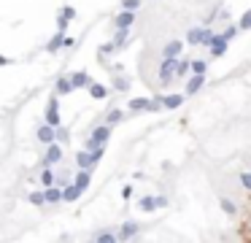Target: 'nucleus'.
Returning a JSON list of instances; mask_svg holds the SVG:
<instances>
[{
	"instance_id": "f257e3e1",
	"label": "nucleus",
	"mask_w": 251,
	"mask_h": 243,
	"mask_svg": "<svg viewBox=\"0 0 251 243\" xmlns=\"http://www.w3.org/2000/svg\"><path fill=\"white\" fill-rule=\"evenodd\" d=\"M111 138V124H95L92 127V133H89V138H87V143H84V149H100V146H105V141Z\"/></svg>"
},
{
	"instance_id": "f03ea898",
	"label": "nucleus",
	"mask_w": 251,
	"mask_h": 243,
	"mask_svg": "<svg viewBox=\"0 0 251 243\" xmlns=\"http://www.w3.org/2000/svg\"><path fill=\"white\" fill-rule=\"evenodd\" d=\"M211 38H213V30H211V27H192V30H187V43H189V46H208Z\"/></svg>"
},
{
	"instance_id": "7ed1b4c3",
	"label": "nucleus",
	"mask_w": 251,
	"mask_h": 243,
	"mask_svg": "<svg viewBox=\"0 0 251 243\" xmlns=\"http://www.w3.org/2000/svg\"><path fill=\"white\" fill-rule=\"evenodd\" d=\"M175 65H178V60H170V57H162V62H159L157 68V79L162 87H168L170 81L175 79Z\"/></svg>"
},
{
	"instance_id": "20e7f679",
	"label": "nucleus",
	"mask_w": 251,
	"mask_h": 243,
	"mask_svg": "<svg viewBox=\"0 0 251 243\" xmlns=\"http://www.w3.org/2000/svg\"><path fill=\"white\" fill-rule=\"evenodd\" d=\"M43 122L52 124V127H59L62 119H59V95H52L46 103V111H43Z\"/></svg>"
},
{
	"instance_id": "39448f33",
	"label": "nucleus",
	"mask_w": 251,
	"mask_h": 243,
	"mask_svg": "<svg viewBox=\"0 0 251 243\" xmlns=\"http://www.w3.org/2000/svg\"><path fill=\"white\" fill-rule=\"evenodd\" d=\"M62 162V146H59V141H54V143L46 146V154H43L41 160V168H54V165H59Z\"/></svg>"
},
{
	"instance_id": "423d86ee",
	"label": "nucleus",
	"mask_w": 251,
	"mask_h": 243,
	"mask_svg": "<svg viewBox=\"0 0 251 243\" xmlns=\"http://www.w3.org/2000/svg\"><path fill=\"white\" fill-rule=\"evenodd\" d=\"M227 46H230V40L224 38L222 33H213V38L208 40V52H211V57H224Z\"/></svg>"
},
{
	"instance_id": "0eeeda50",
	"label": "nucleus",
	"mask_w": 251,
	"mask_h": 243,
	"mask_svg": "<svg viewBox=\"0 0 251 243\" xmlns=\"http://www.w3.org/2000/svg\"><path fill=\"white\" fill-rule=\"evenodd\" d=\"M203 87H205V73H189L187 76V87H184V95L192 98V95H197Z\"/></svg>"
},
{
	"instance_id": "6e6552de",
	"label": "nucleus",
	"mask_w": 251,
	"mask_h": 243,
	"mask_svg": "<svg viewBox=\"0 0 251 243\" xmlns=\"http://www.w3.org/2000/svg\"><path fill=\"white\" fill-rule=\"evenodd\" d=\"M35 141H38V143H43V146L54 143V141H57V127H52V124H46V122H43L41 127L35 130Z\"/></svg>"
},
{
	"instance_id": "1a4fd4ad",
	"label": "nucleus",
	"mask_w": 251,
	"mask_h": 243,
	"mask_svg": "<svg viewBox=\"0 0 251 243\" xmlns=\"http://www.w3.org/2000/svg\"><path fill=\"white\" fill-rule=\"evenodd\" d=\"M184 100H187L184 92H168V95H162V108L165 111H178L184 105Z\"/></svg>"
},
{
	"instance_id": "9d476101",
	"label": "nucleus",
	"mask_w": 251,
	"mask_h": 243,
	"mask_svg": "<svg viewBox=\"0 0 251 243\" xmlns=\"http://www.w3.org/2000/svg\"><path fill=\"white\" fill-rule=\"evenodd\" d=\"M138 232H140V224H138V222H124V224L119 227L116 238H119V241H133Z\"/></svg>"
},
{
	"instance_id": "9b49d317",
	"label": "nucleus",
	"mask_w": 251,
	"mask_h": 243,
	"mask_svg": "<svg viewBox=\"0 0 251 243\" xmlns=\"http://www.w3.org/2000/svg\"><path fill=\"white\" fill-rule=\"evenodd\" d=\"M68 76H70V81H73V89H89V84H92L87 70H73V73H68Z\"/></svg>"
},
{
	"instance_id": "f8f14e48",
	"label": "nucleus",
	"mask_w": 251,
	"mask_h": 243,
	"mask_svg": "<svg viewBox=\"0 0 251 243\" xmlns=\"http://www.w3.org/2000/svg\"><path fill=\"white\" fill-rule=\"evenodd\" d=\"M76 168H81V170H92L95 168V160H92V151L89 149L76 151Z\"/></svg>"
},
{
	"instance_id": "ddd939ff",
	"label": "nucleus",
	"mask_w": 251,
	"mask_h": 243,
	"mask_svg": "<svg viewBox=\"0 0 251 243\" xmlns=\"http://www.w3.org/2000/svg\"><path fill=\"white\" fill-rule=\"evenodd\" d=\"M73 92V81H70V76H59L57 81H54V95H59V98H65V95Z\"/></svg>"
},
{
	"instance_id": "4468645a",
	"label": "nucleus",
	"mask_w": 251,
	"mask_h": 243,
	"mask_svg": "<svg viewBox=\"0 0 251 243\" xmlns=\"http://www.w3.org/2000/svg\"><path fill=\"white\" fill-rule=\"evenodd\" d=\"M59 49H65V33H62V30H57V33L49 38V43H46V52L49 54H57Z\"/></svg>"
},
{
	"instance_id": "2eb2a0df",
	"label": "nucleus",
	"mask_w": 251,
	"mask_h": 243,
	"mask_svg": "<svg viewBox=\"0 0 251 243\" xmlns=\"http://www.w3.org/2000/svg\"><path fill=\"white\" fill-rule=\"evenodd\" d=\"M87 92H89V98H92V100H105L108 95H111V89L105 87V84H97V81H92Z\"/></svg>"
},
{
	"instance_id": "dca6fc26",
	"label": "nucleus",
	"mask_w": 251,
	"mask_h": 243,
	"mask_svg": "<svg viewBox=\"0 0 251 243\" xmlns=\"http://www.w3.org/2000/svg\"><path fill=\"white\" fill-rule=\"evenodd\" d=\"M73 184H76L81 192H87L89 184H92V170H81V168H78V173L73 176Z\"/></svg>"
},
{
	"instance_id": "f3484780",
	"label": "nucleus",
	"mask_w": 251,
	"mask_h": 243,
	"mask_svg": "<svg viewBox=\"0 0 251 243\" xmlns=\"http://www.w3.org/2000/svg\"><path fill=\"white\" fill-rule=\"evenodd\" d=\"M181 49H184V43H181V40H168V43L162 46V57L178 60V54H181Z\"/></svg>"
},
{
	"instance_id": "a211bd4d",
	"label": "nucleus",
	"mask_w": 251,
	"mask_h": 243,
	"mask_svg": "<svg viewBox=\"0 0 251 243\" xmlns=\"http://www.w3.org/2000/svg\"><path fill=\"white\" fill-rule=\"evenodd\" d=\"M81 195H84V192L78 189V186L73 184V181H70L68 186H62V202H76V200H78V197H81Z\"/></svg>"
},
{
	"instance_id": "6ab92c4d",
	"label": "nucleus",
	"mask_w": 251,
	"mask_h": 243,
	"mask_svg": "<svg viewBox=\"0 0 251 243\" xmlns=\"http://www.w3.org/2000/svg\"><path fill=\"white\" fill-rule=\"evenodd\" d=\"M133 22H135V11H124V8L116 14V19H114L116 27H133Z\"/></svg>"
},
{
	"instance_id": "aec40b11",
	"label": "nucleus",
	"mask_w": 251,
	"mask_h": 243,
	"mask_svg": "<svg viewBox=\"0 0 251 243\" xmlns=\"http://www.w3.org/2000/svg\"><path fill=\"white\" fill-rule=\"evenodd\" d=\"M43 195H46V202H62V186L52 184L43 189Z\"/></svg>"
},
{
	"instance_id": "412c9836",
	"label": "nucleus",
	"mask_w": 251,
	"mask_h": 243,
	"mask_svg": "<svg viewBox=\"0 0 251 243\" xmlns=\"http://www.w3.org/2000/svg\"><path fill=\"white\" fill-rule=\"evenodd\" d=\"M127 38H130V27H116V33H114V46L122 52V46L127 43Z\"/></svg>"
},
{
	"instance_id": "4be33fe9",
	"label": "nucleus",
	"mask_w": 251,
	"mask_h": 243,
	"mask_svg": "<svg viewBox=\"0 0 251 243\" xmlns=\"http://www.w3.org/2000/svg\"><path fill=\"white\" fill-rule=\"evenodd\" d=\"M219 208H222L227 216H238V205H235L232 197H222V200H219Z\"/></svg>"
},
{
	"instance_id": "5701e85b",
	"label": "nucleus",
	"mask_w": 251,
	"mask_h": 243,
	"mask_svg": "<svg viewBox=\"0 0 251 243\" xmlns=\"http://www.w3.org/2000/svg\"><path fill=\"white\" fill-rule=\"evenodd\" d=\"M189 73H192V60H178V65H175V79H187Z\"/></svg>"
},
{
	"instance_id": "b1692460",
	"label": "nucleus",
	"mask_w": 251,
	"mask_h": 243,
	"mask_svg": "<svg viewBox=\"0 0 251 243\" xmlns=\"http://www.w3.org/2000/svg\"><path fill=\"white\" fill-rule=\"evenodd\" d=\"M92 241H97V243H116L119 238H116V232L100 230V232H95V235H92Z\"/></svg>"
},
{
	"instance_id": "393cba45",
	"label": "nucleus",
	"mask_w": 251,
	"mask_h": 243,
	"mask_svg": "<svg viewBox=\"0 0 251 243\" xmlns=\"http://www.w3.org/2000/svg\"><path fill=\"white\" fill-rule=\"evenodd\" d=\"M70 170H65V168H59V170H54V184L57 186H68L70 184Z\"/></svg>"
},
{
	"instance_id": "a878e982",
	"label": "nucleus",
	"mask_w": 251,
	"mask_h": 243,
	"mask_svg": "<svg viewBox=\"0 0 251 243\" xmlns=\"http://www.w3.org/2000/svg\"><path fill=\"white\" fill-rule=\"evenodd\" d=\"M122 119H124V111L122 108H111L108 114H105V124H111V127H114V124H119Z\"/></svg>"
},
{
	"instance_id": "bb28decb",
	"label": "nucleus",
	"mask_w": 251,
	"mask_h": 243,
	"mask_svg": "<svg viewBox=\"0 0 251 243\" xmlns=\"http://www.w3.org/2000/svg\"><path fill=\"white\" fill-rule=\"evenodd\" d=\"M138 208L143 211V214H152V211H157V202H154V197H152V195H146V197H140Z\"/></svg>"
},
{
	"instance_id": "cd10ccee",
	"label": "nucleus",
	"mask_w": 251,
	"mask_h": 243,
	"mask_svg": "<svg viewBox=\"0 0 251 243\" xmlns=\"http://www.w3.org/2000/svg\"><path fill=\"white\" fill-rule=\"evenodd\" d=\"M116 52H119V49L114 46V40H111V43H103V46L97 49V60H108V57H114Z\"/></svg>"
},
{
	"instance_id": "c85d7f7f",
	"label": "nucleus",
	"mask_w": 251,
	"mask_h": 243,
	"mask_svg": "<svg viewBox=\"0 0 251 243\" xmlns=\"http://www.w3.org/2000/svg\"><path fill=\"white\" fill-rule=\"evenodd\" d=\"M114 89H116V92H130V81L122 79L119 73H114Z\"/></svg>"
},
{
	"instance_id": "c756f323",
	"label": "nucleus",
	"mask_w": 251,
	"mask_h": 243,
	"mask_svg": "<svg viewBox=\"0 0 251 243\" xmlns=\"http://www.w3.org/2000/svg\"><path fill=\"white\" fill-rule=\"evenodd\" d=\"M38 181H41L43 189H46V186H52V184H54V170H52V168H43V170H41V179H38Z\"/></svg>"
},
{
	"instance_id": "7c9ffc66",
	"label": "nucleus",
	"mask_w": 251,
	"mask_h": 243,
	"mask_svg": "<svg viewBox=\"0 0 251 243\" xmlns=\"http://www.w3.org/2000/svg\"><path fill=\"white\" fill-rule=\"evenodd\" d=\"M27 202H33V205H46V195H43V192H33V195L27 197Z\"/></svg>"
},
{
	"instance_id": "2f4dec72",
	"label": "nucleus",
	"mask_w": 251,
	"mask_h": 243,
	"mask_svg": "<svg viewBox=\"0 0 251 243\" xmlns=\"http://www.w3.org/2000/svg\"><path fill=\"white\" fill-rule=\"evenodd\" d=\"M238 27H240V33H246V30H251V8L240 17V22H238Z\"/></svg>"
},
{
	"instance_id": "473e14b6",
	"label": "nucleus",
	"mask_w": 251,
	"mask_h": 243,
	"mask_svg": "<svg viewBox=\"0 0 251 243\" xmlns=\"http://www.w3.org/2000/svg\"><path fill=\"white\" fill-rule=\"evenodd\" d=\"M143 6V0H122V8L124 11H138Z\"/></svg>"
},
{
	"instance_id": "72a5a7b5",
	"label": "nucleus",
	"mask_w": 251,
	"mask_h": 243,
	"mask_svg": "<svg viewBox=\"0 0 251 243\" xmlns=\"http://www.w3.org/2000/svg\"><path fill=\"white\" fill-rule=\"evenodd\" d=\"M238 33H240V27H238V24H227V27L222 30V35H224V38H227V40H232V38H235V35H238Z\"/></svg>"
},
{
	"instance_id": "f704fd0d",
	"label": "nucleus",
	"mask_w": 251,
	"mask_h": 243,
	"mask_svg": "<svg viewBox=\"0 0 251 243\" xmlns=\"http://www.w3.org/2000/svg\"><path fill=\"white\" fill-rule=\"evenodd\" d=\"M59 14H62L65 19H70V22H73V19L78 17V11H76V8H73V6H62V8H59Z\"/></svg>"
},
{
	"instance_id": "c9c22d12",
	"label": "nucleus",
	"mask_w": 251,
	"mask_h": 243,
	"mask_svg": "<svg viewBox=\"0 0 251 243\" xmlns=\"http://www.w3.org/2000/svg\"><path fill=\"white\" fill-rule=\"evenodd\" d=\"M205 70H208L205 60H192V73H205Z\"/></svg>"
},
{
	"instance_id": "e433bc0d",
	"label": "nucleus",
	"mask_w": 251,
	"mask_h": 243,
	"mask_svg": "<svg viewBox=\"0 0 251 243\" xmlns=\"http://www.w3.org/2000/svg\"><path fill=\"white\" fill-rule=\"evenodd\" d=\"M57 141H59V143H68V141H70V133H68V127H62V124L57 127Z\"/></svg>"
},
{
	"instance_id": "4c0bfd02",
	"label": "nucleus",
	"mask_w": 251,
	"mask_h": 243,
	"mask_svg": "<svg viewBox=\"0 0 251 243\" xmlns=\"http://www.w3.org/2000/svg\"><path fill=\"white\" fill-rule=\"evenodd\" d=\"M240 186L246 192H251V173H240Z\"/></svg>"
},
{
	"instance_id": "58836bf2",
	"label": "nucleus",
	"mask_w": 251,
	"mask_h": 243,
	"mask_svg": "<svg viewBox=\"0 0 251 243\" xmlns=\"http://www.w3.org/2000/svg\"><path fill=\"white\" fill-rule=\"evenodd\" d=\"M68 24H70V19H65L62 14L57 17V30H62V33H68Z\"/></svg>"
},
{
	"instance_id": "ea45409f",
	"label": "nucleus",
	"mask_w": 251,
	"mask_h": 243,
	"mask_svg": "<svg viewBox=\"0 0 251 243\" xmlns=\"http://www.w3.org/2000/svg\"><path fill=\"white\" fill-rule=\"evenodd\" d=\"M154 202H157V208H165V205H168V197L157 195V197H154Z\"/></svg>"
},
{
	"instance_id": "a19ab883",
	"label": "nucleus",
	"mask_w": 251,
	"mask_h": 243,
	"mask_svg": "<svg viewBox=\"0 0 251 243\" xmlns=\"http://www.w3.org/2000/svg\"><path fill=\"white\" fill-rule=\"evenodd\" d=\"M130 195H133V186H124V189H122V197H124V200H127Z\"/></svg>"
},
{
	"instance_id": "79ce46f5",
	"label": "nucleus",
	"mask_w": 251,
	"mask_h": 243,
	"mask_svg": "<svg viewBox=\"0 0 251 243\" xmlns=\"http://www.w3.org/2000/svg\"><path fill=\"white\" fill-rule=\"evenodd\" d=\"M0 65H14V60H8V57H3V54H0Z\"/></svg>"
}]
</instances>
